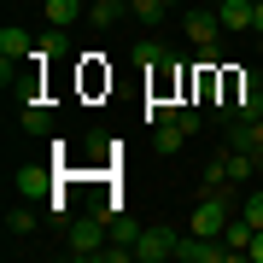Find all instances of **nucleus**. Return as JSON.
Segmentation results:
<instances>
[{"mask_svg": "<svg viewBox=\"0 0 263 263\" xmlns=\"http://www.w3.org/2000/svg\"><path fill=\"white\" fill-rule=\"evenodd\" d=\"M181 29H187V41H193L199 53H216V41L228 35L222 18H216V6H211V12H181Z\"/></svg>", "mask_w": 263, "mask_h": 263, "instance_id": "20e7f679", "label": "nucleus"}, {"mask_svg": "<svg viewBox=\"0 0 263 263\" xmlns=\"http://www.w3.org/2000/svg\"><path fill=\"white\" fill-rule=\"evenodd\" d=\"M252 234H257V228L246 222V216H228V228H222V246H228L234 257H246V246H252Z\"/></svg>", "mask_w": 263, "mask_h": 263, "instance_id": "9b49d317", "label": "nucleus"}, {"mask_svg": "<svg viewBox=\"0 0 263 263\" xmlns=\"http://www.w3.org/2000/svg\"><path fill=\"white\" fill-rule=\"evenodd\" d=\"M252 35L263 41V0H252Z\"/></svg>", "mask_w": 263, "mask_h": 263, "instance_id": "a211bd4d", "label": "nucleus"}, {"mask_svg": "<svg viewBox=\"0 0 263 263\" xmlns=\"http://www.w3.org/2000/svg\"><path fill=\"white\" fill-rule=\"evenodd\" d=\"M181 146H187L181 123H152V152H181Z\"/></svg>", "mask_w": 263, "mask_h": 263, "instance_id": "9d476101", "label": "nucleus"}, {"mask_svg": "<svg viewBox=\"0 0 263 263\" xmlns=\"http://www.w3.org/2000/svg\"><path fill=\"white\" fill-rule=\"evenodd\" d=\"M176 246H181L176 228L152 222V228H141V234H135V263H170V257H176Z\"/></svg>", "mask_w": 263, "mask_h": 263, "instance_id": "7ed1b4c3", "label": "nucleus"}, {"mask_svg": "<svg viewBox=\"0 0 263 263\" xmlns=\"http://www.w3.org/2000/svg\"><path fill=\"white\" fill-rule=\"evenodd\" d=\"M228 117H263V76L257 70H234L228 76Z\"/></svg>", "mask_w": 263, "mask_h": 263, "instance_id": "f03ea898", "label": "nucleus"}, {"mask_svg": "<svg viewBox=\"0 0 263 263\" xmlns=\"http://www.w3.org/2000/svg\"><path fill=\"white\" fill-rule=\"evenodd\" d=\"M246 257H252V263H263V228L252 234V246H246Z\"/></svg>", "mask_w": 263, "mask_h": 263, "instance_id": "f3484780", "label": "nucleus"}, {"mask_svg": "<svg viewBox=\"0 0 263 263\" xmlns=\"http://www.w3.org/2000/svg\"><path fill=\"white\" fill-rule=\"evenodd\" d=\"M35 59H70V35L65 29H47V35L35 41Z\"/></svg>", "mask_w": 263, "mask_h": 263, "instance_id": "ddd939ff", "label": "nucleus"}, {"mask_svg": "<svg viewBox=\"0 0 263 263\" xmlns=\"http://www.w3.org/2000/svg\"><path fill=\"white\" fill-rule=\"evenodd\" d=\"M257 176H263V158H257Z\"/></svg>", "mask_w": 263, "mask_h": 263, "instance_id": "aec40b11", "label": "nucleus"}, {"mask_svg": "<svg viewBox=\"0 0 263 263\" xmlns=\"http://www.w3.org/2000/svg\"><path fill=\"white\" fill-rule=\"evenodd\" d=\"M234 176H228V152H211L205 170H199V193H228Z\"/></svg>", "mask_w": 263, "mask_h": 263, "instance_id": "0eeeda50", "label": "nucleus"}, {"mask_svg": "<svg viewBox=\"0 0 263 263\" xmlns=\"http://www.w3.org/2000/svg\"><path fill=\"white\" fill-rule=\"evenodd\" d=\"M216 18H222V29L246 35L252 29V0H216Z\"/></svg>", "mask_w": 263, "mask_h": 263, "instance_id": "6e6552de", "label": "nucleus"}, {"mask_svg": "<svg viewBox=\"0 0 263 263\" xmlns=\"http://www.w3.org/2000/svg\"><path fill=\"white\" fill-rule=\"evenodd\" d=\"M240 216H246L252 228H263V187H257V193H246V211H240Z\"/></svg>", "mask_w": 263, "mask_h": 263, "instance_id": "dca6fc26", "label": "nucleus"}, {"mask_svg": "<svg viewBox=\"0 0 263 263\" xmlns=\"http://www.w3.org/2000/svg\"><path fill=\"white\" fill-rule=\"evenodd\" d=\"M176 6H164V0H129V18H141V24H164Z\"/></svg>", "mask_w": 263, "mask_h": 263, "instance_id": "4468645a", "label": "nucleus"}, {"mask_svg": "<svg viewBox=\"0 0 263 263\" xmlns=\"http://www.w3.org/2000/svg\"><path fill=\"white\" fill-rule=\"evenodd\" d=\"M228 146H240V152H252V158H263V117H234Z\"/></svg>", "mask_w": 263, "mask_h": 263, "instance_id": "423d86ee", "label": "nucleus"}, {"mask_svg": "<svg viewBox=\"0 0 263 263\" xmlns=\"http://www.w3.org/2000/svg\"><path fill=\"white\" fill-rule=\"evenodd\" d=\"M105 240H111V222H105V216L94 211V216H82V222H70V234H65V252L70 257H100L105 252Z\"/></svg>", "mask_w": 263, "mask_h": 263, "instance_id": "f257e3e1", "label": "nucleus"}, {"mask_svg": "<svg viewBox=\"0 0 263 263\" xmlns=\"http://www.w3.org/2000/svg\"><path fill=\"white\" fill-rule=\"evenodd\" d=\"M12 193H24V199L53 193V170H47V164H24V170H12Z\"/></svg>", "mask_w": 263, "mask_h": 263, "instance_id": "39448f33", "label": "nucleus"}, {"mask_svg": "<svg viewBox=\"0 0 263 263\" xmlns=\"http://www.w3.org/2000/svg\"><path fill=\"white\" fill-rule=\"evenodd\" d=\"M18 129H24V135H47V129H53V111H47L41 100H24V111H18Z\"/></svg>", "mask_w": 263, "mask_h": 263, "instance_id": "1a4fd4ad", "label": "nucleus"}, {"mask_svg": "<svg viewBox=\"0 0 263 263\" xmlns=\"http://www.w3.org/2000/svg\"><path fill=\"white\" fill-rule=\"evenodd\" d=\"M164 6H181V0H164Z\"/></svg>", "mask_w": 263, "mask_h": 263, "instance_id": "6ab92c4d", "label": "nucleus"}, {"mask_svg": "<svg viewBox=\"0 0 263 263\" xmlns=\"http://www.w3.org/2000/svg\"><path fill=\"white\" fill-rule=\"evenodd\" d=\"M29 228H35V211H29V205H12L6 211V234H29Z\"/></svg>", "mask_w": 263, "mask_h": 263, "instance_id": "2eb2a0df", "label": "nucleus"}, {"mask_svg": "<svg viewBox=\"0 0 263 263\" xmlns=\"http://www.w3.org/2000/svg\"><path fill=\"white\" fill-rule=\"evenodd\" d=\"M228 176H234V187H246V181L257 176V158H252V152H240V146H228Z\"/></svg>", "mask_w": 263, "mask_h": 263, "instance_id": "f8f14e48", "label": "nucleus"}]
</instances>
